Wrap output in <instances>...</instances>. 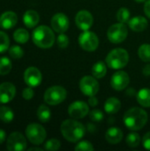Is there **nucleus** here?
Wrapping results in <instances>:
<instances>
[{"label": "nucleus", "instance_id": "obj_1", "mask_svg": "<svg viewBox=\"0 0 150 151\" xmlns=\"http://www.w3.org/2000/svg\"><path fill=\"white\" fill-rule=\"evenodd\" d=\"M148 122V113L141 108L133 107L128 110L124 115L126 127L132 131L141 130Z\"/></svg>", "mask_w": 150, "mask_h": 151}, {"label": "nucleus", "instance_id": "obj_2", "mask_svg": "<svg viewBox=\"0 0 150 151\" xmlns=\"http://www.w3.org/2000/svg\"><path fill=\"white\" fill-rule=\"evenodd\" d=\"M62 135L71 142H77L82 139L86 134V127L81 123L74 119H66L61 124Z\"/></svg>", "mask_w": 150, "mask_h": 151}, {"label": "nucleus", "instance_id": "obj_3", "mask_svg": "<svg viewBox=\"0 0 150 151\" xmlns=\"http://www.w3.org/2000/svg\"><path fill=\"white\" fill-rule=\"evenodd\" d=\"M34 43L42 49H49L55 42V35L53 31L47 26H39L32 35Z\"/></svg>", "mask_w": 150, "mask_h": 151}, {"label": "nucleus", "instance_id": "obj_4", "mask_svg": "<svg viewBox=\"0 0 150 151\" xmlns=\"http://www.w3.org/2000/svg\"><path fill=\"white\" fill-rule=\"evenodd\" d=\"M129 62L128 52L122 48H117L112 50L106 57L107 65L115 70H118L126 66Z\"/></svg>", "mask_w": 150, "mask_h": 151}, {"label": "nucleus", "instance_id": "obj_5", "mask_svg": "<svg viewBox=\"0 0 150 151\" xmlns=\"http://www.w3.org/2000/svg\"><path fill=\"white\" fill-rule=\"evenodd\" d=\"M26 135L32 144L40 145L45 141L47 134L42 125L37 123H32L27 127Z\"/></svg>", "mask_w": 150, "mask_h": 151}, {"label": "nucleus", "instance_id": "obj_6", "mask_svg": "<svg viewBox=\"0 0 150 151\" xmlns=\"http://www.w3.org/2000/svg\"><path fill=\"white\" fill-rule=\"evenodd\" d=\"M67 92L61 86H52L44 93V102L50 105H57L66 98Z\"/></svg>", "mask_w": 150, "mask_h": 151}, {"label": "nucleus", "instance_id": "obj_7", "mask_svg": "<svg viewBox=\"0 0 150 151\" xmlns=\"http://www.w3.org/2000/svg\"><path fill=\"white\" fill-rule=\"evenodd\" d=\"M128 31L124 23H117L111 26L107 31V36L112 43H120L127 37Z\"/></svg>", "mask_w": 150, "mask_h": 151}, {"label": "nucleus", "instance_id": "obj_8", "mask_svg": "<svg viewBox=\"0 0 150 151\" xmlns=\"http://www.w3.org/2000/svg\"><path fill=\"white\" fill-rule=\"evenodd\" d=\"M79 44L86 51H94L98 48L99 39L95 33L86 30L80 35Z\"/></svg>", "mask_w": 150, "mask_h": 151}, {"label": "nucleus", "instance_id": "obj_9", "mask_svg": "<svg viewBox=\"0 0 150 151\" xmlns=\"http://www.w3.org/2000/svg\"><path fill=\"white\" fill-rule=\"evenodd\" d=\"M99 83L93 76H85L80 81V88L87 96H95L99 91Z\"/></svg>", "mask_w": 150, "mask_h": 151}, {"label": "nucleus", "instance_id": "obj_10", "mask_svg": "<svg viewBox=\"0 0 150 151\" xmlns=\"http://www.w3.org/2000/svg\"><path fill=\"white\" fill-rule=\"evenodd\" d=\"M6 146L9 151H23L27 149V140L22 134L14 132L7 138Z\"/></svg>", "mask_w": 150, "mask_h": 151}, {"label": "nucleus", "instance_id": "obj_11", "mask_svg": "<svg viewBox=\"0 0 150 151\" xmlns=\"http://www.w3.org/2000/svg\"><path fill=\"white\" fill-rule=\"evenodd\" d=\"M68 113L73 119H83L89 113V108L85 102L75 101L69 105Z\"/></svg>", "mask_w": 150, "mask_h": 151}, {"label": "nucleus", "instance_id": "obj_12", "mask_svg": "<svg viewBox=\"0 0 150 151\" xmlns=\"http://www.w3.org/2000/svg\"><path fill=\"white\" fill-rule=\"evenodd\" d=\"M42 73L39 69L34 66L28 67L24 73V81L28 87L35 88L42 82Z\"/></svg>", "mask_w": 150, "mask_h": 151}, {"label": "nucleus", "instance_id": "obj_13", "mask_svg": "<svg viewBox=\"0 0 150 151\" xmlns=\"http://www.w3.org/2000/svg\"><path fill=\"white\" fill-rule=\"evenodd\" d=\"M75 23H76V26L80 29H81L83 31L89 30L91 28V27L93 26L94 18L88 11L82 10V11H80L76 14Z\"/></svg>", "mask_w": 150, "mask_h": 151}, {"label": "nucleus", "instance_id": "obj_14", "mask_svg": "<svg viewBox=\"0 0 150 151\" xmlns=\"http://www.w3.org/2000/svg\"><path fill=\"white\" fill-rule=\"evenodd\" d=\"M50 23H51L52 29L59 34L65 33V31H67L69 28V25H70L68 17L65 14L61 13V12L56 13L52 17Z\"/></svg>", "mask_w": 150, "mask_h": 151}, {"label": "nucleus", "instance_id": "obj_15", "mask_svg": "<svg viewBox=\"0 0 150 151\" xmlns=\"http://www.w3.org/2000/svg\"><path fill=\"white\" fill-rule=\"evenodd\" d=\"M129 82H130L129 75L124 71H118L115 73L111 80V87L117 91H121L125 89L128 86Z\"/></svg>", "mask_w": 150, "mask_h": 151}, {"label": "nucleus", "instance_id": "obj_16", "mask_svg": "<svg viewBox=\"0 0 150 151\" xmlns=\"http://www.w3.org/2000/svg\"><path fill=\"white\" fill-rule=\"evenodd\" d=\"M16 95V88L11 82L0 84V104H8Z\"/></svg>", "mask_w": 150, "mask_h": 151}, {"label": "nucleus", "instance_id": "obj_17", "mask_svg": "<svg viewBox=\"0 0 150 151\" xmlns=\"http://www.w3.org/2000/svg\"><path fill=\"white\" fill-rule=\"evenodd\" d=\"M18 22V16L15 12L8 11L0 16V27L3 29L12 28Z\"/></svg>", "mask_w": 150, "mask_h": 151}, {"label": "nucleus", "instance_id": "obj_18", "mask_svg": "<svg viewBox=\"0 0 150 151\" xmlns=\"http://www.w3.org/2000/svg\"><path fill=\"white\" fill-rule=\"evenodd\" d=\"M129 27L134 32H142L148 27V20L142 16H136L128 21Z\"/></svg>", "mask_w": 150, "mask_h": 151}, {"label": "nucleus", "instance_id": "obj_19", "mask_svg": "<svg viewBox=\"0 0 150 151\" xmlns=\"http://www.w3.org/2000/svg\"><path fill=\"white\" fill-rule=\"evenodd\" d=\"M105 139L111 144H118L123 139V132L118 127H111L105 134Z\"/></svg>", "mask_w": 150, "mask_h": 151}, {"label": "nucleus", "instance_id": "obj_20", "mask_svg": "<svg viewBox=\"0 0 150 151\" xmlns=\"http://www.w3.org/2000/svg\"><path fill=\"white\" fill-rule=\"evenodd\" d=\"M40 20V17L37 12L34 10H28L23 15V22L25 26L28 28L34 27Z\"/></svg>", "mask_w": 150, "mask_h": 151}, {"label": "nucleus", "instance_id": "obj_21", "mask_svg": "<svg viewBox=\"0 0 150 151\" xmlns=\"http://www.w3.org/2000/svg\"><path fill=\"white\" fill-rule=\"evenodd\" d=\"M121 108L120 101L116 97H110L106 100L104 104V110L109 114L117 113Z\"/></svg>", "mask_w": 150, "mask_h": 151}, {"label": "nucleus", "instance_id": "obj_22", "mask_svg": "<svg viewBox=\"0 0 150 151\" xmlns=\"http://www.w3.org/2000/svg\"><path fill=\"white\" fill-rule=\"evenodd\" d=\"M137 101L138 103L145 108L150 107V89L149 88H142L137 94Z\"/></svg>", "mask_w": 150, "mask_h": 151}, {"label": "nucleus", "instance_id": "obj_23", "mask_svg": "<svg viewBox=\"0 0 150 151\" xmlns=\"http://www.w3.org/2000/svg\"><path fill=\"white\" fill-rule=\"evenodd\" d=\"M106 73H107L106 65L102 61L95 63L92 67V74L96 79L103 78L105 76Z\"/></svg>", "mask_w": 150, "mask_h": 151}, {"label": "nucleus", "instance_id": "obj_24", "mask_svg": "<svg viewBox=\"0 0 150 151\" xmlns=\"http://www.w3.org/2000/svg\"><path fill=\"white\" fill-rule=\"evenodd\" d=\"M50 117H51V111H50V108L44 104L40 105L37 110L38 119L42 123H46L50 119Z\"/></svg>", "mask_w": 150, "mask_h": 151}, {"label": "nucleus", "instance_id": "obj_25", "mask_svg": "<svg viewBox=\"0 0 150 151\" xmlns=\"http://www.w3.org/2000/svg\"><path fill=\"white\" fill-rule=\"evenodd\" d=\"M13 118H14V113L11 111V109L6 106L0 107V119L3 122L8 124L12 121Z\"/></svg>", "mask_w": 150, "mask_h": 151}, {"label": "nucleus", "instance_id": "obj_26", "mask_svg": "<svg viewBox=\"0 0 150 151\" xmlns=\"http://www.w3.org/2000/svg\"><path fill=\"white\" fill-rule=\"evenodd\" d=\"M13 38H14L15 42H17L19 43H26L29 39V34L26 29L19 28L14 32Z\"/></svg>", "mask_w": 150, "mask_h": 151}, {"label": "nucleus", "instance_id": "obj_27", "mask_svg": "<svg viewBox=\"0 0 150 151\" xmlns=\"http://www.w3.org/2000/svg\"><path fill=\"white\" fill-rule=\"evenodd\" d=\"M12 68L11 61L7 57L0 58V75L8 74Z\"/></svg>", "mask_w": 150, "mask_h": 151}, {"label": "nucleus", "instance_id": "obj_28", "mask_svg": "<svg viewBox=\"0 0 150 151\" xmlns=\"http://www.w3.org/2000/svg\"><path fill=\"white\" fill-rule=\"evenodd\" d=\"M140 58L144 62H150V44L144 43L138 50Z\"/></svg>", "mask_w": 150, "mask_h": 151}, {"label": "nucleus", "instance_id": "obj_29", "mask_svg": "<svg viewBox=\"0 0 150 151\" xmlns=\"http://www.w3.org/2000/svg\"><path fill=\"white\" fill-rule=\"evenodd\" d=\"M126 144L130 148H136L141 143V137H140V135L137 133L133 132V133H130L126 136Z\"/></svg>", "mask_w": 150, "mask_h": 151}, {"label": "nucleus", "instance_id": "obj_30", "mask_svg": "<svg viewBox=\"0 0 150 151\" xmlns=\"http://www.w3.org/2000/svg\"><path fill=\"white\" fill-rule=\"evenodd\" d=\"M117 19L120 23H127L130 20V12L126 7H121L117 12Z\"/></svg>", "mask_w": 150, "mask_h": 151}, {"label": "nucleus", "instance_id": "obj_31", "mask_svg": "<svg viewBox=\"0 0 150 151\" xmlns=\"http://www.w3.org/2000/svg\"><path fill=\"white\" fill-rule=\"evenodd\" d=\"M10 45V39L8 35L3 32L0 31V53H4L9 49Z\"/></svg>", "mask_w": 150, "mask_h": 151}, {"label": "nucleus", "instance_id": "obj_32", "mask_svg": "<svg viewBox=\"0 0 150 151\" xmlns=\"http://www.w3.org/2000/svg\"><path fill=\"white\" fill-rule=\"evenodd\" d=\"M9 55L11 57V58L14 59H19L23 57L24 55V50L23 49L19 46V45H13L9 49Z\"/></svg>", "mask_w": 150, "mask_h": 151}, {"label": "nucleus", "instance_id": "obj_33", "mask_svg": "<svg viewBox=\"0 0 150 151\" xmlns=\"http://www.w3.org/2000/svg\"><path fill=\"white\" fill-rule=\"evenodd\" d=\"M61 147V142L57 139H50L44 144V149L46 150H58Z\"/></svg>", "mask_w": 150, "mask_h": 151}, {"label": "nucleus", "instance_id": "obj_34", "mask_svg": "<svg viewBox=\"0 0 150 151\" xmlns=\"http://www.w3.org/2000/svg\"><path fill=\"white\" fill-rule=\"evenodd\" d=\"M75 150L77 151H92L94 150V146L91 142L88 141H82L75 146Z\"/></svg>", "mask_w": 150, "mask_h": 151}, {"label": "nucleus", "instance_id": "obj_35", "mask_svg": "<svg viewBox=\"0 0 150 151\" xmlns=\"http://www.w3.org/2000/svg\"><path fill=\"white\" fill-rule=\"evenodd\" d=\"M57 45L59 48H62V49H65L68 46L69 44V38L66 35H65L64 33H61L58 36H57Z\"/></svg>", "mask_w": 150, "mask_h": 151}, {"label": "nucleus", "instance_id": "obj_36", "mask_svg": "<svg viewBox=\"0 0 150 151\" xmlns=\"http://www.w3.org/2000/svg\"><path fill=\"white\" fill-rule=\"evenodd\" d=\"M89 118L94 122H100L103 119V113L99 110H93L89 111Z\"/></svg>", "mask_w": 150, "mask_h": 151}, {"label": "nucleus", "instance_id": "obj_37", "mask_svg": "<svg viewBox=\"0 0 150 151\" xmlns=\"http://www.w3.org/2000/svg\"><path fill=\"white\" fill-rule=\"evenodd\" d=\"M34 94V92L33 88H32L31 87H28V88H26L23 90V92H22V96H23V98L26 99V100H30V99L33 98Z\"/></svg>", "mask_w": 150, "mask_h": 151}, {"label": "nucleus", "instance_id": "obj_38", "mask_svg": "<svg viewBox=\"0 0 150 151\" xmlns=\"http://www.w3.org/2000/svg\"><path fill=\"white\" fill-rule=\"evenodd\" d=\"M142 145L146 150H150V132H148L143 136V138H142Z\"/></svg>", "mask_w": 150, "mask_h": 151}, {"label": "nucleus", "instance_id": "obj_39", "mask_svg": "<svg viewBox=\"0 0 150 151\" xmlns=\"http://www.w3.org/2000/svg\"><path fill=\"white\" fill-rule=\"evenodd\" d=\"M88 104L90 106H92V107H95L98 104V100L95 97V96H89V98H88Z\"/></svg>", "mask_w": 150, "mask_h": 151}, {"label": "nucleus", "instance_id": "obj_40", "mask_svg": "<svg viewBox=\"0 0 150 151\" xmlns=\"http://www.w3.org/2000/svg\"><path fill=\"white\" fill-rule=\"evenodd\" d=\"M144 12L146 15L150 19V0H147L144 5Z\"/></svg>", "mask_w": 150, "mask_h": 151}, {"label": "nucleus", "instance_id": "obj_41", "mask_svg": "<svg viewBox=\"0 0 150 151\" xmlns=\"http://www.w3.org/2000/svg\"><path fill=\"white\" fill-rule=\"evenodd\" d=\"M142 73L145 76H150V64L144 66V68L142 69Z\"/></svg>", "mask_w": 150, "mask_h": 151}, {"label": "nucleus", "instance_id": "obj_42", "mask_svg": "<svg viewBox=\"0 0 150 151\" xmlns=\"http://www.w3.org/2000/svg\"><path fill=\"white\" fill-rule=\"evenodd\" d=\"M5 138H6V134H5V132H4L3 129H0V145L4 142Z\"/></svg>", "mask_w": 150, "mask_h": 151}, {"label": "nucleus", "instance_id": "obj_43", "mask_svg": "<svg viewBox=\"0 0 150 151\" xmlns=\"http://www.w3.org/2000/svg\"><path fill=\"white\" fill-rule=\"evenodd\" d=\"M95 127L93 125V124H91V123H89L88 125V130H89L91 133H93V132H95Z\"/></svg>", "mask_w": 150, "mask_h": 151}, {"label": "nucleus", "instance_id": "obj_44", "mask_svg": "<svg viewBox=\"0 0 150 151\" xmlns=\"http://www.w3.org/2000/svg\"><path fill=\"white\" fill-rule=\"evenodd\" d=\"M28 151H42V149L40 148H30Z\"/></svg>", "mask_w": 150, "mask_h": 151}, {"label": "nucleus", "instance_id": "obj_45", "mask_svg": "<svg viewBox=\"0 0 150 151\" xmlns=\"http://www.w3.org/2000/svg\"><path fill=\"white\" fill-rule=\"evenodd\" d=\"M137 3H144V2H146L147 0H135Z\"/></svg>", "mask_w": 150, "mask_h": 151}]
</instances>
